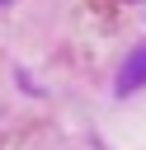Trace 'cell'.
<instances>
[{
  "label": "cell",
  "instance_id": "1",
  "mask_svg": "<svg viewBox=\"0 0 146 150\" xmlns=\"http://www.w3.org/2000/svg\"><path fill=\"white\" fill-rule=\"evenodd\" d=\"M137 84H146V47H137L118 70V94H132Z\"/></svg>",
  "mask_w": 146,
  "mask_h": 150
},
{
  "label": "cell",
  "instance_id": "2",
  "mask_svg": "<svg viewBox=\"0 0 146 150\" xmlns=\"http://www.w3.org/2000/svg\"><path fill=\"white\" fill-rule=\"evenodd\" d=\"M0 5H5V0H0Z\"/></svg>",
  "mask_w": 146,
  "mask_h": 150
}]
</instances>
